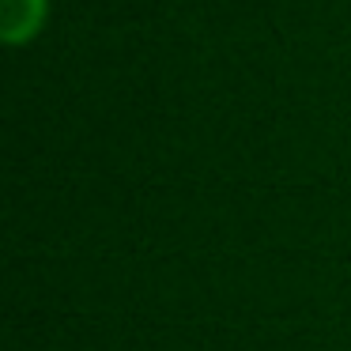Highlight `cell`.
Segmentation results:
<instances>
[{"label":"cell","instance_id":"cell-1","mask_svg":"<svg viewBox=\"0 0 351 351\" xmlns=\"http://www.w3.org/2000/svg\"><path fill=\"white\" fill-rule=\"evenodd\" d=\"M46 16V0H0V27H4V42L19 46V42L34 38Z\"/></svg>","mask_w":351,"mask_h":351}]
</instances>
